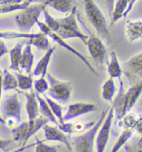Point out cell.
I'll return each mask as SVG.
<instances>
[{"mask_svg":"<svg viewBox=\"0 0 142 152\" xmlns=\"http://www.w3.org/2000/svg\"><path fill=\"white\" fill-rule=\"evenodd\" d=\"M109 109L110 107H107L103 110L100 117L90 129L86 130L84 134L72 138V141L75 146V152H94V145L96 134L106 116Z\"/></svg>","mask_w":142,"mask_h":152,"instance_id":"6da1fadb","label":"cell"},{"mask_svg":"<svg viewBox=\"0 0 142 152\" xmlns=\"http://www.w3.org/2000/svg\"><path fill=\"white\" fill-rule=\"evenodd\" d=\"M84 8L86 17L98 34L110 40V32L106 18L95 2L94 0H84Z\"/></svg>","mask_w":142,"mask_h":152,"instance_id":"7a4b0ae2","label":"cell"},{"mask_svg":"<svg viewBox=\"0 0 142 152\" xmlns=\"http://www.w3.org/2000/svg\"><path fill=\"white\" fill-rule=\"evenodd\" d=\"M58 21L59 23V27L56 34L61 39L65 40V39L76 38L86 45L89 36L82 33L78 26V22L76 18V7L73 9V10L66 17L59 18L58 19Z\"/></svg>","mask_w":142,"mask_h":152,"instance_id":"3957f363","label":"cell"},{"mask_svg":"<svg viewBox=\"0 0 142 152\" xmlns=\"http://www.w3.org/2000/svg\"><path fill=\"white\" fill-rule=\"evenodd\" d=\"M0 111L6 125L11 126L14 124L21 123L22 104L18 99V94H5L3 103L0 105Z\"/></svg>","mask_w":142,"mask_h":152,"instance_id":"277c9868","label":"cell"},{"mask_svg":"<svg viewBox=\"0 0 142 152\" xmlns=\"http://www.w3.org/2000/svg\"><path fill=\"white\" fill-rule=\"evenodd\" d=\"M46 6L42 4H30L15 16V23L19 31L23 33L30 31L34 24L39 21V18Z\"/></svg>","mask_w":142,"mask_h":152,"instance_id":"5b68a950","label":"cell"},{"mask_svg":"<svg viewBox=\"0 0 142 152\" xmlns=\"http://www.w3.org/2000/svg\"><path fill=\"white\" fill-rule=\"evenodd\" d=\"M45 77H47V81L49 83V90L45 94L59 104L69 102L73 90V85L70 81L59 80L49 73H47Z\"/></svg>","mask_w":142,"mask_h":152,"instance_id":"8992f818","label":"cell"},{"mask_svg":"<svg viewBox=\"0 0 142 152\" xmlns=\"http://www.w3.org/2000/svg\"><path fill=\"white\" fill-rule=\"evenodd\" d=\"M36 24L38 25V27L40 28L41 33H43V34H45L46 36L51 38V39H52L55 43H57L59 46H61L64 49H65L66 50H68L69 52H70V53H72L73 54H75V56H76V57H78V58H80V60L88 67V69H89L90 71L92 72V73H94L96 76H99V74H98L97 72H96V70L94 69V67L92 66V64L89 62V60L86 58L85 56H84V55L81 54V53H80L79 51H77L75 48L71 47L70 45H69L68 43H66L63 39H61L56 33H54V32L52 31V30L45 24V23L41 22V21L39 20Z\"/></svg>","mask_w":142,"mask_h":152,"instance_id":"52a82bcc","label":"cell"},{"mask_svg":"<svg viewBox=\"0 0 142 152\" xmlns=\"http://www.w3.org/2000/svg\"><path fill=\"white\" fill-rule=\"evenodd\" d=\"M114 117H115L114 110L112 107H110L106 116L96 134V137H95L96 152H105L110 139V134H111V126H112Z\"/></svg>","mask_w":142,"mask_h":152,"instance_id":"ba28073f","label":"cell"},{"mask_svg":"<svg viewBox=\"0 0 142 152\" xmlns=\"http://www.w3.org/2000/svg\"><path fill=\"white\" fill-rule=\"evenodd\" d=\"M123 74L131 85L142 81V52L133 55L124 63Z\"/></svg>","mask_w":142,"mask_h":152,"instance_id":"9c48e42d","label":"cell"},{"mask_svg":"<svg viewBox=\"0 0 142 152\" xmlns=\"http://www.w3.org/2000/svg\"><path fill=\"white\" fill-rule=\"evenodd\" d=\"M86 46L91 58L95 64L103 65L107 58V49L102 40L97 36H89Z\"/></svg>","mask_w":142,"mask_h":152,"instance_id":"30bf717a","label":"cell"},{"mask_svg":"<svg viewBox=\"0 0 142 152\" xmlns=\"http://www.w3.org/2000/svg\"><path fill=\"white\" fill-rule=\"evenodd\" d=\"M97 105L91 102H76L70 104L67 108L66 113L64 115V121L75 120L80 115L89 114L97 110Z\"/></svg>","mask_w":142,"mask_h":152,"instance_id":"8fae6325","label":"cell"},{"mask_svg":"<svg viewBox=\"0 0 142 152\" xmlns=\"http://www.w3.org/2000/svg\"><path fill=\"white\" fill-rule=\"evenodd\" d=\"M142 94V81L135 83L130 86L128 90L124 91V115L131 111L132 108L135 106L140 96Z\"/></svg>","mask_w":142,"mask_h":152,"instance_id":"7c38bea8","label":"cell"},{"mask_svg":"<svg viewBox=\"0 0 142 152\" xmlns=\"http://www.w3.org/2000/svg\"><path fill=\"white\" fill-rule=\"evenodd\" d=\"M44 132H45V140L48 141H58L61 143L64 144L66 147L69 149V151H71V145L68 134L63 132L58 128V126H50L48 124L45 125L43 128Z\"/></svg>","mask_w":142,"mask_h":152,"instance_id":"4fadbf2b","label":"cell"},{"mask_svg":"<svg viewBox=\"0 0 142 152\" xmlns=\"http://www.w3.org/2000/svg\"><path fill=\"white\" fill-rule=\"evenodd\" d=\"M95 124L94 121L84 122L82 121H78L75 122H64L62 124H59L58 128L67 134L81 133L90 129Z\"/></svg>","mask_w":142,"mask_h":152,"instance_id":"5bb4252c","label":"cell"},{"mask_svg":"<svg viewBox=\"0 0 142 152\" xmlns=\"http://www.w3.org/2000/svg\"><path fill=\"white\" fill-rule=\"evenodd\" d=\"M76 0H40L39 4L49 6L63 14H70L75 6Z\"/></svg>","mask_w":142,"mask_h":152,"instance_id":"9a60e30c","label":"cell"},{"mask_svg":"<svg viewBox=\"0 0 142 152\" xmlns=\"http://www.w3.org/2000/svg\"><path fill=\"white\" fill-rule=\"evenodd\" d=\"M125 34L130 43L142 39V19L129 20L125 24Z\"/></svg>","mask_w":142,"mask_h":152,"instance_id":"2e32d148","label":"cell"},{"mask_svg":"<svg viewBox=\"0 0 142 152\" xmlns=\"http://www.w3.org/2000/svg\"><path fill=\"white\" fill-rule=\"evenodd\" d=\"M26 98V112L29 121H34L40 116V106L36 97V93L31 91L30 93H23Z\"/></svg>","mask_w":142,"mask_h":152,"instance_id":"e0dca14e","label":"cell"},{"mask_svg":"<svg viewBox=\"0 0 142 152\" xmlns=\"http://www.w3.org/2000/svg\"><path fill=\"white\" fill-rule=\"evenodd\" d=\"M11 133L13 136V141H16V142L23 141V146L25 145L27 141L32 137L29 121L19 123L16 127H14L11 130Z\"/></svg>","mask_w":142,"mask_h":152,"instance_id":"ac0fdd59","label":"cell"},{"mask_svg":"<svg viewBox=\"0 0 142 152\" xmlns=\"http://www.w3.org/2000/svg\"><path fill=\"white\" fill-rule=\"evenodd\" d=\"M55 51V47L49 48L48 50H46L45 54L41 58L38 64H36L35 68L33 71V75L34 76H41V77H45L47 73H48V66H49V62L52 55Z\"/></svg>","mask_w":142,"mask_h":152,"instance_id":"d6986e66","label":"cell"},{"mask_svg":"<svg viewBox=\"0 0 142 152\" xmlns=\"http://www.w3.org/2000/svg\"><path fill=\"white\" fill-rule=\"evenodd\" d=\"M34 55L32 52V45L27 44L23 49L22 58L19 64L20 70L22 69L28 75H30L32 72V68L34 65Z\"/></svg>","mask_w":142,"mask_h":152,"instance_id":"ffe728a7","label":"cell"},{"mask_svg":"<svg viewBox=\"0 0 142 152\" xmlns=\"http://www.w3.org/2000/svg\"><path fill=\"white\" fill-rule=\"evenodd\" d=\"M107 73L112 79H119L120 80L123 75V68L120 65L118 56L115 51L111 53V58L107 65Z\"/></svg>","mask_w":142,"mask_h":152,"instance_id":"44dd1931","label":"cell"},{"mask_svg":"<svg viewBox=\"0 0 142 152\" xmlns=\"http://www.w3.org/2000/svg\"><path fill=\"white\" fill-rule=\"evenodd\" d=\"M23 44L17 43L13 49L9 50V56H10V66L9 69L15 72L20 71V60L22 58V52Z\"/></svg>","mask_w":142,"mask_h":152,"instance_id":"7402d4cb","label":"cell"},{"mask_svg":"<svg viewBox=\"0 0 142 152\" xmlns=\"http://www.w3.org/2000/svg\"><path fill=\"white\" fill-rule=\"evenodd\" d=\"M36 97H37V99H38V102H39L40 115L43 117H45V119H47L49 121V122H51L56 126H58L59 124L58 120L56 119V117L54 116V115L53 114L51 109L49 108V104L46 102L45 98L41 97L40 94H36Z\"/></svg>","mask_w":142,"mask_h":152,"instance_id":"603a6c76","label":"cell"},{"mask_svg":"<svg viewBox=\"0 0 142 152\" xmlns=\"http://www.w3.org/2000/svg\"><path fill=\"white\" fill-rule=\"evenodd\" d=\"M101 97L107 102H112L116 94V85L115 80L109 78L105 81L101 89Z\"/></svg>","mask_w":142,"mask_h":152,"instance_id":"cb8c5ba5","label":"cell"},{"mask_svg":"<svg viewBox=\"0 0 142 152\" xmlns=\"http://www.w3.org/2000/svg\"><path fill=\"white\" fill-rule=\"evenodd\" d=\"M128 0H116L111 14V25H113L120 18L124 17V14L128 8Z\"/></svg>","mask_w":142,"mask_h":152,"instance_id":"d4e9b609","label":"cell"},{"mask_svg":"<svg viewBox=\"0 0 142 152\" xmlns=\"http://www.w3.org/2000/svg\"><path fill=\"white\" fill-rule=\"evenodd\" d=\"M139 115H136L135 112L130 111L126 113L124 116L120 118L119 121H117V125H119V127L122 128L123 130L125 129H132L133 130L134 126L135 125V123L137 122Z\"/></svg>","mask_w":142,"mask_h":152,"instance_id":"484cf974","label":"cell"},{"mask_svg":"<svg viewBox=\"0 0 142 152\" xmlns=\"http://www.w3.org/2000/svg\"><path fill=\"white\" fill-rule=\"evenodd\" d=\"M3 89L4 91L8 92L10 90H16L18 88V81L14 75L11 74L7 69L3 70Z\"/></svg>","mask_w":142,"mask_h":152,"instance_id":"4316f807","label":"cell"},{"mask_svg":"<svg viewBox=\"0 0 142 152\" xmlns=\"http://www.w3.org/2000/svg\"><path fill=\"white\" fill-rule=\"evenodd\" d=\"M44 95V98L46 100V102L49 104V108L51 109V110L53 112V114L54 115V116L56 117V119L58 120L59 123V124H62L64 123V115H63V112H64V108L61 105V104H59L57 101L53 100L52 99H50L49 97H48L45 94H43Z\"/></svg>","mask_w":142,"mask_h":152,"instance_id":"83f0119b","label":"cell"},{"mask_svg":"<svg viewBox=\"0 0 142 152\" xmlns=\"http://www.w3.org/2000/svg\"><path fill=\"white\" fill-rule=\"evenodd\" d=\"M37 35L36 34L23 33V32L15 31H0V39H33Z\"/></svg>","mask_w":142,"mask_h":152,"instance_id":"f1b7e54d","label":"cell"},{"mask_svg":"<svg viewBox=\"0 0 142 152\" xmlns=\"http://www.w3.org/2000/svg\"><path fill=\"white\" fill-rule=\"evenodd\" d=\"M15 77L18 81V88L21 90H32L34 87V80L31 75H24L15 72Z\"/></svg>","mask_w":142,"mask_h":152,"instance_id":"f546056e","label":"cell"},{"mask_svg":"<svg viewBox=\"0 0 142 152\" xmlns=\"http://www.w3.org/2000/svg\"><path fill=\"white\" fill-rule=\"evenodd\" d=\"M134 130L132 129H125L123 130L120 134L118 140H116V142L114 145V146L112 148L111 152H118L121 148L124 146L125 144L129 141V140L133 136Z\"/></svg>","mask_w":142,"mask_h":152,"instance_id":"4dcf8cb0","label":"cell"},{"mask_svg":"<svg viewBox=\"0 0 142 152\" xmlns=\"http://www.w3.org/2000/svg\"><path fill=\"white\" fill-rule=\"evenodd\" d=\"M30 45H34L36 48L40 50H48L49 49V41L48 37L44 34L43 33H37V35L33 39L29 40V43Z\"/></svg>","mask_w":142,"mask_h":152,"instance_id":"1f68e13d","label":"cell"},{"mask_svg":"<svg viewBox=\"0 0 142 152\" xmlns=\"http://www.w3.org/2000/svg\"><path fill=\"white\" fill-rule=\"evenodd\" d=\"M31 4L29 2H23L18 4H9V5H0V15L1 14H9L15 11H22L23 9L28 8Z\"/></svg>","mask_w":142,"mask_h":152,"instance_id":"d6a6232c","label":"cell"},{"mask_svg":"<svg viewBox=\"0 0 142 152\" xmlns=\"http://www.w3.org/2000/svg\"><path fill=\"white\" fill-rule=\"evenodd\" d=\"M35 152H64L60 146L59 145H49L47 144L44 143V141L40 140L37 137H35Z\"/></svg>","mask_w":142,"mask_h":152,"instance_id":"836d02e7","label":"cell"},{"mask_svg":"<svg viewBox=\"0 0 142 152\" xmlns=\"http://www.w3.org/2000/svg\"><path fill=\"white\" fill-rule=\"evenodd\" d=\"M43 14H44V17H45V23L48 26V27L54 33H57L59 30V23L58 19L54 18L48 12V10L45 9L43 11Z\"/></svg>","mask_w":142,"mask_h":152,"instance_id":"e575fe53","label":"cell"},{"mask_svg":"<svg viewBox=\"0 0 142 152\" xmlns=\"http://www.w3.org/2000/svg\"><path fill=\"white\" fill-rule=\"evenodd\" d=\"M34 87L36 94H44L49 90V83L45 79V77H40V79L34 81Z\"/></svg>","mask_w":142,"mask_h":152,"instance_id":"d590c367","label":"cell"},{"mask_svg":"<svg viewBox=\"0 0 142 152\" xmlns=\"http://www.w3.org/2000/svg\"><path fill=\"white\" fill-rule=\"evenodd\" d=\"M12 144H13L12 140L0 139V150H2L4 152H9L12 147Z\"/></svg>","mask_w":142,"mask_h":152,"instance_id":"8d00e7d4","label":"cell"},{"mask_svg":"<svg viewBox=\"0 0 142 152\" xmlns=\"http://www.w3.org/2000/svg\"><path fill=\"white\" fill-rule=\"evenodd\" d=\"M134 132H136L138 134L142 135V115H139L137 122L133 128Z\"/></svg>","mask_w":142,"mask_h":152,"instance_id":"74e56055","label":"cell"},{"mask_svg":"<svg viewBox=\"0 0 142 152\" xmlns=\"http://www.w3.org/2000/svg\"><path fill=\"white\" fill-rule=\"evenodd\" d=\"M125 151L126 152H142V148L139 147L135 144L132 143L129 144L125 146Z\"/></svg>","mask_w":142,"mask_h":152,"instance_id":"f35d334b","label":"cell"},{"mask_svg":"<svg viewBox=\"0 0 142 152\" xmlns=\"http://www.w3.org/2000/svg\"><path fill=\"white\" fill-rule=\"evenodd\" d=\"M9 52V50L6 44L4 43V41L2 39H0V58L2 56H4V54H8Z\"/></svg>","mask_w":142,"mask_h":152,"instance_id":"ab89813d","label":"cell"},{"mask_svg":"<svg viewBox=\"0 0 142 152\" xmlns=\"http://www.w3.org/2000/svg\"><path fill=\"white\" fill-rule=\"evenodd\" d=\"M105 5H106L109 15H110V17H111V14L113 11V8H114L115 3H116V0H105Z\"/></svg>","mask_w":142,"mask_h":152,"instance_id":"60d3db41","label":"cell"},{"mask_svg":"<svg viewBox=\"0 0 142 152\" xmlns=\"http://www.w3.org/2000/svg\"><path fill=\"white\" fill-rule=\"evenodd\" d=\"M23 3V0H0V5L18 4Z\"/></svg>","mask_w":142,"mask_h":152,"instance_id":"b9f144b4","label":"cell"},{"mask_svg":"<svg viewBox=\"0 0 142 152\" xmlns=\"http://www.w3.org/2000/svg\"><path fill=\"white\" fill-rule=\"evenodd\" d=\"M136 1L137 0H132L131 2H130L129 4H128V8H127V9H126V11H125V13L124 14V17L123 18H125V17H127V15L130 13V11L132 10V9H133L134 5H135V4L136 3Z\"/></svg>","mask_w":142,"mask_h":152,"instance_id":"7bdbcfd3","label":"cell"},{"mask_svg":"<svg viewBox=\"0 0 142 152\" xmlns=\"http://www.w3.org/2000/svg\"><path fill=\"white\" fill-rule=\"evenodd\" d=\"M3 91H4V89H3V77H2V75L0 74V103H1V98H2V95H3Z\"/></svg>","mask_w":142,"mask_h":152,"instance_id":"ee69618b","label":"cell"},{"mask_svg":"<svg viewBox=\"0 0 142 152\" xmlns=\"http://www.w3.org/2000/svg\"><path fill=\"white\" fill-rule=\"evenodd\" d=\"M134 143L136 145H138L139 147H141L142 148V138H140L136 140L135 141H134Z\"/></svg>","mask_w":142,"mask_h":152,"instance_id":"f6af8a7d","label":"cell"},{"mask_svg":"<svg viewBox=\"0 0 142 152\" xmlns=\"http://www.w3.org/2000/svg\"><path fill=\"white\" fill-rule=\"evenodd\" d=\"M0 124H3V125H6V122H5L4 119L2 117V115H0Z\"/></svg>","mask_w":142,"mask_h":152,"instance_id":"bcb514c9","label":"cell"},{"mask_svg":"<svg viewBox=\"0 0 142 152\" xmlns=\"http://www.w3.org/2000/svg\"><path fill=\"white\" fill-rule=\"evenodd\" d=\"M131 1H132V0H128V2H129V3L130 2H131Z\"/></svg>","mask_w":142,"mask_h":152,"instance_id":"7dc6e473","label":"cell"}]
</instances>
